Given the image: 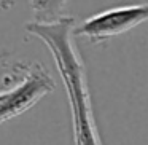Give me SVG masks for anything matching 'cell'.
<instances>
[{
	"instance_id": "cell-4",
	"label": "cell",
	"mask_w": 148,
	"mask_h": 145,
	"mask_svg": "<svg viewBox=\"0 0 148 145\" xmlns=\"http://www.w3.org/2000/svg\"><path fill=\"white\" fill-rule=\"evenodd\" d=\"M23 65H24V62H16V64H13V65H11V74H10V77L3 78V81L0 83V91L3 89V88H7L8 85H10L11 81H13L14 78L18 77V74H19V72L23 70Z\"/></svg>"
},
{
	"instance_id": "cell-2",
	"label": "cell",
	"mask_w": 148,
	"mask_h": 145,
	"mask_svg": "<svg viewBox=\"0 0 148 145\" xmlns=\"http://www.w3.org/2000/svg\"><path fill=\"white\" fill-rule=\"evenodd\" d=\"M54 88L56 83L45 65L38 62L24 64L18 77L0 91V124L32 109Z\"/></svg>"
},
{
	"instance_id": "cell-1",
	"label": "cell",
	"mask_w": 148,
	"mask_h": 145,
	"mask_svg": "<svg viewBox=\"0 0 148 145\" xmlns=\"http://www.w3.org/2000/svg\"><path fill=\"white\" fill-rule=\"evenodd\" d=\"M75 24V18L67 14L54 21L34 19L26 23V32L40 38L51 51L70 104L73 145H102L94 120L86 69L73 42Z\"/></svg>"
},
{
	"instance_id": "cell-3",
	"label": "cell",
	"mask_w": 148,
	"mask_h": 145,
	"mask_svg": "<svg viewBox=\"0 0 148 145\" xmlns=\"http://www.w3.org/2000/svg\"><path fill=\"white\" fill-rule=\"evenodd\" d=\"M148 21V3L116 7L100 11L75 27L73 37H86L91 43H100L127 32Z\"/></svg>"
}]
</instances>
